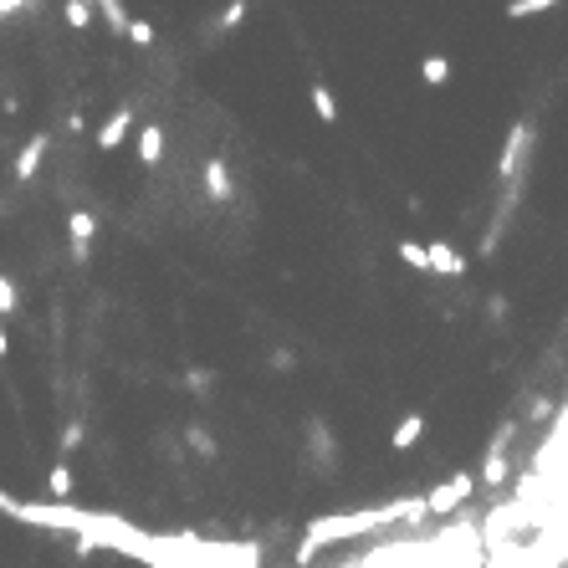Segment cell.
Segmentation results:
<instances>
[{
  "label": "cell",
  "mask_w": 568,
  "mask_h": 568,
  "mask_svg": "<svg viewBox=\"0 0 568 568\" xmlns=\"http://www.w3.org/2000/svg\"><path fill=\"white\" fill-rule=\"evenodd\" d=\"M400 517H420V497H400V502H384V507H359V512H318L308 522V533L297 543V563H313L328 543H348V538H369L379 528Z\"/></svg>",
  "instance_id": "1"
},
{
  "label": "cell",
  "mask_w": 568,
  "mask_h": 568,
  "mask_svg": "<svg viewBox=\"0 0 568 568\" xmlns=\"http://www.w3.org/2000/svg\"><path fill=\"white\" fill-rule=\"evenodd\" d=\"M302 461H308L318 476H333V471H338V461H343L338 430H333L323 415H308V420H302Z\"/></svg>",
  "instance_id": "2"
},
{
  "label": "cell",
  "mask_w": 568,
  "mask_h": 568,
  "mask_svg": "<svg viewBox=\"0 0 568 568\" xmlns=\"http://www.w3.org/2000/svg\"><path fill=\"white\" fill-rule=\"evenodd\" d=\"M471 497H476V471H451L441 487H430V492L420 497V512H425V517H451V512H461Z\"/></svg>",
  "instance_id": "3"
},
{
  "label": "cell",
  "mask_w": 568,
  "mask_h": 568,
  "mask_svg": "<svg viewBox=\"0 0 568 568\" xmlns=\"http://www.w3.org/2000/svg\"><path fill=\"white\" fill-rule=\"evenodd\" d=\"M528 154H533V123L522 118V123H512V134H507V144H502V159H497V180L502 185H522V164H528Z\"/></svg>",
  "instance_id": "4"
},
{
  "label": "cell",
  "mask_w": 568,
  "mask_h": 568,
  "mask_svg": "<svg viewBox=\"0 0 568 568\" xmlns=\"http://www.w3.org/2000/svg\"><path fill=\"white\" fill-rule=\"evenodd\" d=\"M93 241H98V215H93V210H72V215H67V251H72L77 267H87V251H93Z\"/></svg>",
  "instance_id": "5"
},
{
  "label": "cell",
  "mask_w": 568,
  "mask_h": 568,
  "mask_svg": "<svg viewBox=\"0 0 568 568\" xmlns=\"http://www.w3.org/2000/svg\"><path fill=\"white\" fill-rule=\"evenodd\" d=\"M507 446H512V425H502V430H497V441H492V446H487V456H482V476H476V482H487V487H502V482H507V476H512Z\"/></svg>",
  "instance_id": "6"
},
{
  "label": "cell",
  "mask_w": 568,
  "mask_h": 568,
  "mask_svg": "<svg viewBox=\"0 0 568 568\" xmlns=\"http://www.w3.org/2000/svg\"><path fill=\"white\" fill-rule=\"evenodd\" d=\"M425 272L430 277H466V256L451 241H430L425 246Z\"/></svg>",
  "instance_id": "7"
},
{
  "label": "cell",
  "mask_w": 568,
  "mask_h": 568,
  "mask_svg": "<svg viewBox=\"0 0 568 568\" xmlns=\"http://www.w3.org/2000/svg\"><path fill=\"white\" fill-rule=\"evenodd\" d=\"M174 435H180V451H195L200 461H221V441L210 435L205 420H190V425H180Z\"/></svg>",
  "instance_id": "8"
},
{
  "label": "cell",
  "mask_w": 568,
  "mask_h": 568,
  "mask_svg": "<svg viewBox=\"0 0 568 568\" xmlns=\"http://www.w3.org/2000/svg\"><path fill=\"white\" fill-rule=\"evenodd\" d=\"M47 149H52V139H47V134H36V139H26V144H21V154H16V164H11L16 185H31V180H36V174H41V159H47Z\"/></svg>",
  "instance_id": "9"
},
{
  "label": "cell",
  "mask_w": 568,
  "mask_h": 568,
  "mask_svg": "<svg viewBox=\"0 0 568 568\" xmlns=\"http://www.w3.org/2000/svg\"><path fill=\"white\" fill-rule=\"evenodd\" d=\"M236 195V180H231V164L221 159V154H210L205 159V200H215V205H226Z\"/></svg>",
  "instance_id": "10"
},
{
  "label": "cell",
  "mask_w": 568,
  "mask_h": 568,
  "mask_svg": "<svg viewBox=\"0 0 568 568\" xmlns=\"http://www.w3.org/2000/svg\"><path fill=\"white\" fill-rule=\"evenodd\" d=\"M128 128H134V108H113V113L103 118V128H98V149L113 154V149L128 139Z\"/></svg>",
  "instance_id": "11"
},
{
  "label": "cell",
  "mask_w": 568,
  "mask_h": 568,
  "mask_svg": "<svg viewBox=\"0 0 568 568\" xmlns=\"http://www.w3.org/2000/svg\"><path fill=\"white\" fill-rule=\"evenodd\" d=\"M425 430H430V420H425L420 410H410V415H400L395 430H389V446H395V451H410V446L425 441Z\"/></svg>",
  "instance_id": "12"
},
{
  "label": "cell",
  "mask_w": 568,
  "mask_h": 568,
  "mask_svg": "<svg viewBox=\"0 0 568 568\" xmlns=\"http://www.w3.org/2000/svg\"><path fill=\"white\" fill-rule=\"evenodd\" d=\"M308 103H313V113H318L323 123H338V118H343V108H338V98H333L328 82H313V87H308Z\"/></svg>",
  "instance_id": "13"
},
{
  "label": "cell",
  "mask_w": 568,
  "mask_h": 568,
  "mask_svg": "<svg viewBox=\"0 0 568 568\" xmlns=\"http://www.w3.org/2000/svg\"><path fill=\"white\" fill-rule=\"evenodd\" d=\"M159 159H164V128H159V123H144V128H139V164L154 169Z\"/></svg>",
  "instance_id": "14"
},
{
  "label": "cell",
  "mask_w": 568,
  "mask_h": 568,
  "mask_svg": "<svg viewBox=\"0 0 568 568\" xmlns=\"http://www.w3.org/2000/svg\"><path fill=\"white\" fill-rule=\"evenodd\" d=\"M420 82H425V87H446V82H451V57H446V52L420 57Z\"/></svg>",
  "instance_id": "15"
},
{
  "label": "cell",
  "mask_w": 568,
  "mask_h": 568,
  "mask_svg": "<svg viewBox=\"0 0 568 568\" xmlns=\"http://www.w3.org/2000/svg\"><path fill=\"white\" fill-rule=\"evenodd\" d=\"M154 456H159L164 466H180V461H185L180 435H174V430H154Z\"/></svg>",
  "instance_id": "16"
},
{
  "label": "cell",
  "mask_w": 568,
  "mask_h": 568,
  "mask_svg": "<svg viewBox=\"0 0 568 568\" xmlns=\"http://www.w3.org/2000/svg\"><path fill=\"white\" fill-rule=\"evenodd\" d=\"M47 492H52L57 502H67V497H72V466H67V461H57V466L47 471Z\"/></svg>",
  "instance_id": "17"
},
{
  "label": "cell",
  "mask_w": 568,
  "mask_h": 568,
  "mask_svg": "<svg viewBox=\"0 0 568 568\" xmlns=\"http://www.w3.org/2000/svg\"><path fill=\"white\" fill-rule=\"evenodd\" d=\"M93 16H103V26H108L113 36H123V26H128V11L118 6V0H103V6H93Z\"/></svg>",
  "instance_id": "18"
},
{
  "label": "cell",
  "mask_w": 568,
  "mask_h": 568,
  "mask_svg": "<svg viewBox=\"0 0 568 568\" xmlns=\"http://www.w3.org/2000/svg\"><path fill=\"white\" fill-rule=\"evenodd\" d=\"M251 16V0H231V6L221 11V16H215V26H221V31H241V21Z\"/></svg>",
  "instance_id": "19"
},
{
  "label": "cell",
  "mask_w": 568,
  "mask_h": 568,
  "mask_svg": "<svg viewBox=\"0 0 568 568\" xmlns=\"http://www.w3.org/2000/svg\"><path fill=\"white\" fill-rule=\"evenodd\" d=\"M16 313H21V292H16V282H11V277H0V323L16 318Z\"/></svg>",
  "instance_id": "20"
},
{
  "label": "cell",
  "mask_w": 568,
  "mask_h": 568,
  "mask_svg": "<svg viewBox=\"0 0 568 568\" xmlns=\"http://www.w3.org/2000/svg\"><path fill=\"white\" fill-rule=\"evenodd\" d=\"M62 21H67L72 31L93 26V6H87V0H67V6H62Z\"/></svg>",
  "instance_id": "21"
},
{
  "label": "cell",
  "mask_w": 568,
  "mask_h": 568,
  "mask_svg": "<svg viewBox=\"0 0 568 568\" xmlns=\"http://www.w3.org/2000/svg\"><path fill=\"white\" fill-rule=\"evenodd\" d=\"M395 251H400V261H405L410 272H425V246H420V241H410V236H405Z\"/></svg>",
  "instance_id": "22"
},
{
  "label": "cell",
  "mask_w": 568,
  "mask_h": 568,
  "mask_svg": "<svg viewBox=\"0 0 568 568\" xmlns=\"http://www.w3.org/2000/svg\"><path fill=\"white\" fill-rule=\"evenodd\" d=\"M215 379H221L215 369H190V374H185V389H190V395H210Z\"/></svg>",
  "instance_id": "23"
},
{
  "label": "cell",
  "mask_w": 568,
  "mask_h": 568,
  "mask_svg": "<svg viewBox=\"0 0 568 568\" xmlns=\"http://www.w3.org/2000/svg\"><path fill=\"white\" fill-rule=\"evenodd\" d=\"M123 36L134 41V47H154V26H149V21H128V26H123Z\"/></svg>",
  "instance_id": "24"
},
{
  "label": "cell",
  "mask_w": 568,
  "mask_h": 568,
  "mask_svg": "<svg viewBox=\"0 0 568 568\" xmlns=\"http://www.w3.org/2000/svg\"><path fill=\"white\" fill-rule=\"evenodd\" d=\"M543 11H553V0H517V6H507L512 21H517V16H543Z\"/></svg>",
  "instance_id": "25"
},
{
  "label": "cell",
  "mask_w": 568,
  "mask_h": 568,
  "mask_svg": "<svg viewBox=\"0 0 568 568\" xmlns=\"http://www.w3.org/2000/svg\"><path fill=\"white\" fill-rule=\"evenodd\" d=\"M82 441H87V425H82V420H67V425H62V451H77Z\"/></svg>",
  "instance_id": "26"
},
{
  "label": "cell",
  "mask_w": 568,
  "mask_h": 568,
  "mask_svg": "<svg viewBox=\"0 0 568 568\" xmlns=\"http://www.w3.org/2000/svg\"><path fill=\"white\" fill-rule=\"evenodd\" d=\"M267 364H272V369H292V364H297V354H287V348H277V354H272Z\"/></svg>",
  "instance_id": "27"
},
{
  "label": "cell",
  "mask_w": 568,
  "mask_h": 568,
  "mask_svg": "<svg viewBox=\"0 0 568 568\" xmlns=\"http://www.w3.org/2000/svg\"><path fill=\"white\" fill-rule=\"evenodd\" d=\"M26 6H16V0H0V16H21Z\"/></svg>",
  "instance_id": "28"
},
{
  "label": "cell",
  "mask_w": 568,
  "mask_h": 568,
  "mask_svg": "<svg viewBox=\"0 0 568 568\" xmlns=\"http://www.w3.org/2000/svg\"><path fill=\"white\" fill-rule=\"evenodd\" d=\"M11 354V338H6V323H0V359Z\"/></svg>",
  "instance_id": "29"
},
{
  "label": "cell",
  "mask_w": 568,
  "mask_h": 568,
  "mask_svg": "<svg viewBox=\"0 0 568 568\" xmlns=\"http://www.w3.org/2000/svg\"><path fill=\"white\" fill-rule=\"evenodd\" d=\"M11 507V492H0V512H6Z\"/></svg>",
  "instance_id": "30"
}]
</instances>
